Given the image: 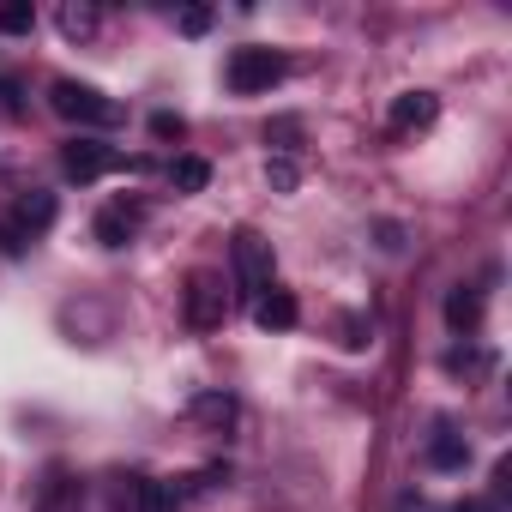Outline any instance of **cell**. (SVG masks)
I'll use <instances>...</instances> for the list:
<instances>
[{"mask_svg": "<svg viewBox=\"0 0 512 512\" xmlns=\"http://www.w3.org/2000/svg\"><path fill=\"white\" fill-rule=\"evenodd\" d=\"M115 169H133V175H139V169H151V157H127V151H115V145H103V139H85V133L61 145V175L79 181V187H85V181H103V175H115Z\"/></svg>", "mask_w": 512, "mask_h": 512, "instance_id": "obj_1", "label": "cell"}, {"mask_svg": "<svg viewBox=\"0 0 512 512\" xmlns=\"http://www.w3.org/2000/svg\"><path fill=\"white\" fill-rule=\"evenodd\" d=\"M49 109H55L61 121H73V127H115V121L127 115L115 97H103L97 85H79V79H55V85H49Z\"/></svg>", "mask_w": 512, "mask_h": 512, "instance_id": "obj_2", "label": "cell"}, {"mask_svg": "<svg viewBox=\"0 0 512 512\" xmlns=\"http://www.w3.org/2000/svg\"><path fill=\"white\" fill-rule=\"evenodd\" d=\"M284 79H290V61H284L278 49H260V43L235 49L229 67H223V85H229L235 97H260V91H272V85H284Z\"/></svg>", "mask_w": 512, "mask_h": 512, "instance_id": "obj_3", "label": "cell"}, {"mask_svg": "<svg viewBox=\"0 0 512 512\" xmlns=\"http://www.w3.org/2000/svg\"><path fill=\"white\" fill-rule=\"evenodd\" d=\"M229 266H235V290L247 302H260L272 290V241L260 229H235L229 235Z\"/></svg>", "mask_w": 512, "mask_h": 512, "instance_id": "obj_4", "label": "cell"}, {"mask_svg": "<svg viewBox=\"0 0 512 512\" xmlns=\"http://www.w3.org/2000/svg\"><path fill=\"white\" fill-rule=\"evenodd\" d=\"M49 223H55V193H25L7 217H0V253H13V260H19V253H25Z\"/></svg>", "mask_w": 512, "mask_h": 512, "instance_id": "obj_5", "label": "cell"}, {"mask_svg": "<svg viewBox=\"0 0 512 512\" xmlns=\"http://www.w3.org/2000/svg\"><path fill=\"white\" fill-rule=\"evenodd\" d=\"M181 314H187L193 332H217L223 314H229V290H223V278H217V272H193L187 290H181Z\"/></svg>", "mask_w": 512, "mask_h": 512, "instance_id": "obj_6", "label": "cell"}, {"mask_svg": "<svg viewBox=\"0 0 512 512\" xmlns=\"http://www.w3.org/2000/svg\"><path fill=\"white\" fill-rule=\"evenodd\" d=\"M37 512H85V482L67 464H49L37 488Z\"/></svg>", "mask_w": 512, "mask_h": 512, "instance_id": "obj_7", "label": "cell"}, {"mask_svg": "<svg viewBox=\"0 0 512 512\" xmlns=\"http://www.w3.org/2000/svg\"><path fill=\"white\" fill-rule=\"evenodd\" d=\"M139 223H145V211H139L133 199H109V205L97 211V223H91V235H97L103 247H127V241L139 235Z\"/></svg>", "mask_w": 512, "mask_h": 512, "instance_id": "obj_8", "label": "cell"}, {"mask_svg": "<svg viewBox=\"0 0 512 512\" xmlns=\"http://www.w3.org/2000/svg\"><path fill=\"white\" fill-rule=\"evenodd\" d=\"M386 121H392V133H410V127H434V121H440V97H434V91H404V97H392Z\"/></svg>", "mask_w": 512, "mask_h": 512, "instance_id": "obj_9", "label": "cell"}, {"mask_svg": "<svg viewBox=\"0 0 512 512\" xmlns=\"http://www.w3.org/2000/svg\"><path fill=\"white\" fill-rule=\"evenodd\" d=\"M296 320H302V302H296L290 290H278V284L253 302V326H260V332H290Z\"/></svg>", "mask_w": 512, "mask_h": 512, "instance_id": "obj_10", "label": "cell"}, {"mask_svg": "<svg viewBox=\"0 0 512 512\" xmlns=\"http://www.w3.org/2000/svg\"><path fill=\"white\" fill-rule=\"evenodd\" d=\"M187 506H193L187 488L169 482V476H145L139 482V500H133V512H187Z\"/></svg>", "mask_w": 512, "mask_h": 512, "instance_id": "obj_11", "label": "cell"}, {"mask_svg": "<svg viewBox=\"0 0 512 512\" xmlns=\"http://www.w3.org/2000/svg\"><path fill=\"white\" fill-rule=\"evenodd\" d=\"M187 410H193V422H205V428H217V434H223V428H235V416H241L229 392H199Z\"/></svg>", "mask_w": 512, "mask_h": 512, "instance_id": "obj_12", "label": "cell"}, {"mask_svg": "<svg viewBox=\"0 0 512 512\" xmlns=\"http://www.w3.org/2000/svg\"><path fill=\"white\" fill-rule=\"evenodd\" d=\"M446 326H452V332H476V326H482V296H476L470 284H458V290L446 296Z\"/></svg>", "mask_w": 512, "mask_h": 512, "instance_id": "obj_13", "label": "cell"}, {"mask_svg": "<svg viewBox=\"0 0 512 512\" xmlns=\"http://www.w3.org/2000/svg\"><path fill=\"white\" fill-rule=\"evenodd\" d=\"M464 464H470V446H464V434L440 428V434L428 440V470H464Z\"/></svg>", "mask_w": 512, "mask_h": 512, "instance_id": "obj_14", "label": "cell"}, {"mask_svg": "<svg viewBox=\"0 0 512 512\" xmlns=\"http://www.w3.org/2000/svg\"><path fill=\"white\" fill-rule=\"evenodd\" d=\"M169 181H175V193H205V181H211V163L187 151V157H175V163H169Z\"/></svg>", "mask_w": 512, "mask_h": 512, "instance_id": "obj_15", "label": "cell"}, {"mask_svg": "<svg viewBox=\"0 0 512 512\" xmlns=\"http://www.w3.org/2000/svg\"><path fill=\"white\" fill-rule=\"evenodd\" d=\"M31 97H25V79L19 73H0V121H25Z\"/></svg>", "mask_w": 512, "mask_h": 512, "instance_id": "obj_16", "label": "cell"}, {"mask_svg": "<svg viewBox=\"0 0 512 512\" xmlns=\"http://www.w3.org/2000/svg\"><path fill=\"white\" fill-rule=\"evenodd\" d=\"M37 25V7H31V0H13V7H0V31H7V37H25Z\"/></svg>", "mask_w": 512, "mask_h": 512, "instance_id": "obj_17", "label": "cell"}, {"mask_svg": "<svg viewBox=\"0 0 512 512\" xmlns=\"http://www.w3.org/2000/svg\"><path fill=\"white\" fill-rule=\"evenodd\" d=\"M61 31H67L73 43H85V37H97V13H91V7H61Z\"/></svg>", "mask_w": 512, "mask_h": 512, "instance_id": "obj_18", "label": "cell"}, {"mask_svg": "<svg viewBox=\"0 0 512 512\" xmlns=\"http://www.w3.org/2000/svg\"><path fill=\"white\" fill-rule=\"evenodd\" d=\"M266 181H272V193H296V181H302V169H296L290 157H272V163H266Z\"/></svg>", "mask_w": 512, "mask_h": 512, "instance_id": "obj_19", "label": "cell"}, {"mask_svg": "<svg viewBox=\"0 0 512 512\" xmlns=\"http://www.w3.org/2000/svg\"><path fill=\"white\" fill-rule=\"evenodd\" d=\"M151 139H163V145H169V139H187V121H181L175 109H157V115H151Z\"/></svg>", "mask_w": 512, "mask_h": 512, "instance_id": "obj_20", "label": "cell"}, {"mask_svg": "<svg viewBox=\"0 0 512 512\" xmlns=\"http://www.w3.org/2000/svg\"><path fill=\"white\" fill-rule=\"evenodd\" d=\"M338 332H344V338H338V344H344V350H362V344H374V338H368V332H374V326H368V320H362V314H344V320H338Z\"/></svg>", "mask_w": 512, "mask_h": 512, "instance_id": "obj_21", "label": "cell"}, {"mask_svg": "<svg viewBox=\"0 0 512 512\" xmlns=\"http://www.w3.org/2000/svg\"><path fill=\"white\" fill-rule=\"evenodd\" d=\"M175 25H181V37H205V31H211V7H187Z\"/></svg>", "mask_w": 512, "mask_h": 512, "instance_id": "obj_22", "label": "cell"}, {"mask_svg": "<svg viewBox=\"0 0 512 512\" xmlns=\"http://www.w3.org/2000/svg\"><path fill=\"white\" fill-rule=\"evenodd\" d=\"M296 133H302V121H272V127H266V139H278L284 151L296 145Z\"/></svg>", "mask_w": 512, "mask_h": 512, "instance_id": "obj_23", "label": "cell"}, {"mask_svg": "<svg viewBox=\"0 0 512 512\" xmlns=\"http://www.w3.org/2000/svg\"><path fill=\"white\" fill-rule=\"evenodd\" d=\"M380 247H386V253H398V247H404V241H398V223H380Z\"/></svg>", "mask_w": 512, "mask_h": 512, "instance_id": "obj_24", "label": "cell"}, {"mask_svg": "<svg viewBox=\"0 0 512 512\" xmlns=\"http://www.w3.org/2000/svg\"><path fill=\"white\" fill-rule=\"evenodd\" d=\"M452 512H488V506H482V500H464V506H452Z\"/></svg>", "mask_w": 512, "mask_h": 512, "instance_id": "obj_25", "label": "cell"}]
</instances>
